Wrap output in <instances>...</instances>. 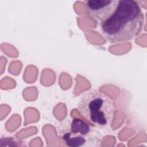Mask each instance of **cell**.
Wrapping results in <instances>:
<instances>
[{
    "instance_id": "7a4b0ae2",
    "label": "cell",
    "mask_w": 147,
    "mask_h": 147,
    "mask_svg": "<svg viewBox=\"0 0 147 147\" xmlns=\"http://www.w3.org/2000/svg\"><path fill=\"white\" fill-rule=\"evenodd\" d=\"M78 110L91 125L99 128L109 127L114 115L113 100L97 90L85 92L79 99Z\"/></svg>"
},
{
    "instance_id": "5b68a950",
    "label": "cell",
    "mask_w": 147,
    "mask_h": 147,
    "mask_svg": "<svg viewBox=\"0 0 147 147\" xmlns=\"http://www.w3.org/2000/svg\"><path fill=\"white\" fill-rule=\"evenodd\" d=\"M62 138L68 146L79 147L84 146L87 142V138L89 137L79 134H72L69 131L64 133Z\"/></svg>"
},
{
    "instance_id": "6da1fadb",
    "label": "cell",
    "mask_w": 147,
    "mask_h": 147,
    "mask_svg": "<svg viewBox=\"0 0 147 147\" xmlns=\"http://www.w3.org/2000/svg\"><path fill=\"white\" fill-rule=\"evenodd\" d=\"M144 23V14L137 1L118 0L113 14L99 27L106 40L117 44L127 42L138 36Z\"/></svg>"
},
{
    "instance_id": "8992f818",
    "label": "cell",
    "mask_w": 147,
    "mask_h": 147,
    "mask_svg": "<svg viewBox=\"0 0 147 147\" xmlns=\"http://www.w3.org/2000/svg\"><path fill=\"white\" fill-rule=\"evenodd\" d=\"M0 146H21V142H18L13 137H3L1 138L0 140Z\"/></svg>"
},
{
    "instance_id": "3957f363",
    "label": "cell",
    "mask_w": 147,
    "mask_h": 147,
    "mask_svg": "<svg viewBox=\"0 0 147 147\" xmlns=\"http://www.w3.org/2000/svg\"><path fill=\"white\" fill-rule=\"evenodd\" d=\"M118 0H90L86 2L88 17L98 25L107 20L114 12Z\"/></svg>"
},
{
    "instance_id": "277c9868",
    "label": "cell",
    "mask_w": 147,
    "mask_h": 147,
    "mask_svg": "<svg viewBox=\"0 0 147 147\" xmlns=\"http://www.w3.org/2000/svg\"><path fill=\"white\" fill-rule=\"evenodd\" d=\"M69 132L89 137L91 133V125L88 123L85 119L77 117L74 118L71 123Z\"/></svg>"
}]
</instances>
